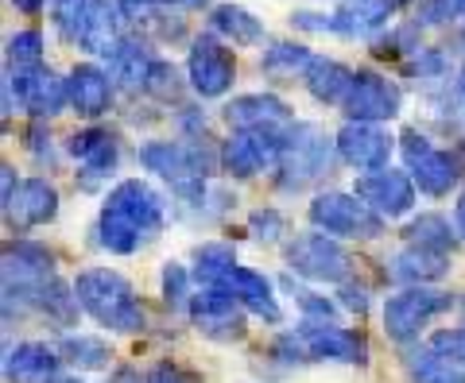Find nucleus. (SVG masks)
I'll use <instances>...</instances> for the list:
<instances>
[{
  "instance_id": "f257e3e1",
  "label": "nucleus",
  "mask_w": 465,
  "mask_h": 383,
  "mask_svg": "<svg viewBox=\"0 0 465 383\" xmlns=\"http://www.w3.org/2000/svg\"><path fill=\"white\" fill-rule=\"evenodd\" d=\"M74 294H78V306L94 321H101L105 329H116V333H133L143 326V306L136 299L133 283L113 271V268H90L82 271L74 283Z\"/></svg>"
},
{
  "instance_id": "f03ea898",
  "label": "nucleus",
  "mask_w": 465,
  "mask_h": 383,
  "mask_svg": "<svg viewBox=\"0 0 465 383\" xmlns=\"http://www.w3.org/2000/svg\"><path fill=\"white\" fill-rule=\"evenodd\" d=\"M275 357L283 360H333V364H365V337L333 326V321H302L299 329L275 337Z\"/></svg>"
},
{
  "instance_id": "7ed1b4c3",
  "label": "nucleus",
  "mask_w": 465,
  "mask_h": 383,
  "mask_svg": "<svg viewBox=\"0 0 465 383\" xmlns=\"http://www.w3.org/2000/svg\"><path fill=\"white\" fill-rule=\"evenodd\" d=\"M333 147H338V140H330L318 124H291L280 155V186L302 190L314 179H322L333 163Z\"/></svg>"
},
{
  "instance_id": "20e7f679",
  "label": "nucleus",
  "mask_w": 465,
  "mask_h": 383,
  "mask_svg": "<svg viewBox=\"0 0 465 383\" xmlns=\"http://www.w3.org/2000/svg\"><path fill=\"white\" fill-rule=\"evenodd\" d=\"M54 279V256L43 244L20 241L5 252V306H35L43 287Z\"/></svg>"
},
{
  "instance_id": "39448f33",
  "label": "nucleus",
  "mask_w": 465,
  "mask_h": 383,
  "mask_svg": "<svg viewBox=\"0 0 465 383\" xmlns=\"http://www.w3.org/2000/svg\"><path fill=\"white\" fill-rule=\"evenodd\" d=\"M311 225L322 229L326 237H361V241H372L384 232V217H376L365 201L357 194H338V190H330V194H318L311 201Z\"/></svg>"
},
{
  "instance_id": "423d86ee",
  "label": "nucleus",
  "mask_w": 465,
  "mask_h": 383,
  "mask_svg": "<svg viewBox=\"0 0 465 383\" xmlns=\"http://www.w3.org/2000/svg\"><path fill=\"white\" fill-rule=\"evenodd\" d=\"M140 163L143 171L167 179L174 190L202 182L213 171V155L202 143H183V140H152L140 147Z\"/></svg>"
},
{
  "instance_id": "0eeeda50",
  "label": "nucleus",
  "mask_w": 465,
  "mask_h": 383,
  "mask_svg": "<svg viewBox=\"0 0 465 383\" xmlns=\"http://www.w3.org/2000/svg\"><path fill=\"white\" fill-rule=\"evenodd\" d=\"M450 306H454V299H450L446 290L407 287V290L391 294V299L384 302V333L391 337V341H400V345H411L415 337L423 333L427 321L446 314Z\"/></svg>"
},
{
  "instance_id": "6e6552de",
  "label": "nucleus",
  "mask_w": 465,
  "mask_h": 383,
  "mask_svg": "<svg viewBox=\"0 0 465 383\" xmlns=\"http://www.w3.org/2000/svg\"><path fill=\"white\" fill-rule=\"evenodd\" d=\"M5 105H8V113H12V105H20L32 116H54V113H63V105H70L66 78H58L51 66H27V70L8 66Z\"/></svg>"
},
{
  "instance_id": "1a4fd4ad",
  "label": "nucleus",
  "mask_w": 465,
  "mask_h": 383,
  "mask_svg": "<svg viewBox=\"0 0 465 383\" xmlns=\"http://www.w3.org/2000/svg\"><path fill=\"white\" fill-rule=\"evenodd\" d=\"M287 268L314 283H341L349 275V252L326 232H302L287 244Z\"/></svg>"
},
{
  "instance_id": "9d476101",
  "label": "nucleus",
  "mask_w": 465,
  "mask_h": 383,
  "mask_svg": "<svg viewBox=\"0 0 465 383\" xmlns=\"http://www.w3.org/2000/svg\"><path fill=\"white\" fill-rule=\"evenodd\" d=\"M400 140H403L400 147H403L407 171H411V182L430 198L450 194L454 182H458V163L454 159H450L446 152H439V147H434L423 132H415V128H407Z\"/></svg>"
},
{
  "instance_id": "9b49d317",
  "label": "nucleus",
  "mask_w": 465,
  "mask_h": 383,
  "mask_svg": "<svg viewBox=\"0 0 465 383\" xmlns=\"http://www.w3.org/2000/svg\"><path fill=\"white\" fill-rule=\"evenodd\" d=\"M287 132H268V128H249V132H232L222 147V167L237 179H252V174L280 167Z\"/></svg>"
},
{
  "instance_id": "f8f14e48",
  "label": "nucleus",
  "mask_w": 465,
  "mask_h": 383,
  "mask_svg": "<svg viewBox=\"0 0 465 383\" xmlns=\"http://www.w3.org/2000/svg\"><path fill=\"white\" fill-rule=\"evenodd\" d=\"M186 78H191L198 97H222L232 90L237 63H232L229 47H222V39L198 35L191 43V58H186Z\"/></svg>"
},
{
  "instance_id": "ddd939ff",
  "label": "nucleus",
  "mask_w": 465,
  "mask_h": 383,
  "mask_svg": "<svg viewBox=\"0 0 465 383\" xmlns=\"http://www.w3.org/2000/svg\"><path fill=\"white\" fill-rule=\"evenodd\" d=\"M403 105V93L396 82L381 78L372 70H357L353 78V90L345 97V116L349 121H361V124H381V121H391Z\"/></svg>"
},
{
  "instance_id": "4468645a",
  "label": "nucleus",
  "mask_w": 465,
  "mask_h": 383,
  "mask_svg": "<svg viewBox=\"0 0 465 383\" xmlns=\"http://www.w3.org/2000/svg\"><path fill=\"white\" fill-rule=\"evenodd\" d=\"M191 321L210 341H241L244 337L241 302L232 299V294H225L222 287H206V290L191 294Z\"/></svg>"
},
{
  "instance_id": "2eb2a0df",
  "label": "nucleus",
  "mask_w": 465,
  "mask_h": 383,
  "mask_svg": "<svg viewBox=\"0 0 465 383\" xmlns=\"http://www.w3.org/2000/svg\"><path fill=\"white\" fill-rule=\"evenodd\" d=\"M353 194L369 205V210L376 217H403V213H411V205H415V182L407 179V174L400 171H372V174H361L357 186H353Z\"/></svg>"
},
{
  "instance_id": "dca6fc26",
  "label": "nucleus",
  "mask_w": 465,
  "mask_h": 383,
  "mask_svg": "<svg viewBox=\"0 0 465 383\" xmlns=\"http://www.w3.org/2000/svg\"><path fill=\"white\" fill-rule=\"evenodd\" d=\"M66 152L82 163V186L94 190L97 182H105L109 174L116 171V155H121V143H116L113 132L105 128H82L66 140Z\"/></svg>"
},
{
  "instance_id": "f3484780",
  "label": "nucleus",
  "mask_w": 465,
  "mask_h": 383,
  "mask_svg": "<svg viewBox=\"0 0 465 383\" xmlns=\"http://www.w3.org/2000/svg\"><path fill=\"white\" fill-rule=\"evenodd\" d=\"M105 210L113 213H121L128 217L133 225L143 232V237H152V232L163 229V198L155 194V190L148 182H140V179H124V182H116L109 190V198H105Z\"/></svg>"
},
{
  "instance_id": "a211bd4d",
  "label": "nucleus",
  "mask_w": 465,
  "mask_h": 383,
  "mask_svg": "<svg viewBox=\"0 0 465 383\" xmlns=\"http://www.w3.org/2000/svg\"><path fill=\"white\" fill-rule=\"evenodd\" d=\"M333 140H338V155L357 171H384L391 159V136L381 124L349 121Z\"/></svg>"
},
{
  "instance_id": "6ab92c4d",
  "label": "nucleus",
  "mask_w": 465,
  "mask_h": 383,
  "mask_svg": "<svg viewBox=\"0 0 465 383\" xmlns=\"http://www.w3.org/2000/svg\"><path fill=\"white\" fill-rule=\"evenodd\" d=\"M58 213V190L47 179H24L5 198V221L12 229H39Z\"/></svg>"
},
{
  "instance_id": "aec40b11",
  "label": "nucleus",
  "mask_w": 465,
  "mask_h": 383,
  "mask_svg": "<svg viewBox=\"0 0 465 383\" xmlns=\"http://www.w3.org/2000/svg\"><path fill=\"white\" fill-rule=\"evenodd\" d=\"M66 93H70V109L78 116L97 121V116H105L113 105V78H109V70L82 63L66 74Z\"/></svg>"
},
{
  "instance_id": "412c9836",
  "label": "nucleus",
  "mask_w": 465,
  "mask_h": 383,
  "mask_svg": "<svg viewBox=\"0 0 465 383\" xmlns=\"http://www.w3.org/2000/svg\"><path fill=\"white\" fill-rule=\"evenodd\" d=\"M225 121L232 124V132H249V128H268V132H287L291 124V109L280 97L272 93H244L232 97L225 105Z\"/></svg>"
},
{
  "instance_id": "4be33fe9",
  "label": "nucleus",
  "mask_w": 465,
  "mask_h": 383,
  "mask_svg": "<svg viewBox=\"0 0 465 383\" xmlns=\"http://www.w3.org/2000/svg\"><path fill=\"white\" fill-rule=\"evenodd\" d=\"M225 294H232V299H237L244 310H252L256 318H264V321H283V310H280V302H275V294H272V279L268 275H260V271H252V268H232L222 283Z\"/></svg>"
},
{
  "instance_id": "5701e85b",
  "label": "nucleus",
  "mask_w": 465,
  "mask_h": 383,
  "mask_svg": "<svg viewBox=\"0 0 465 383\" xmlns=\"http://www.w3.org/2000/svg\"><path fill=\"white\" fill-rule=\"evenodd\" d=\"M5 376L8 383H54L58 352L43 341H20L5 352Z\"/></svg>"
},
{
  "instance_id": "b1692460",
  "label": "nucleus",
  "mask_w": 465,
  "mask_h": 383,
  "mask_svg": "<svg viewBox=\"0 0 465 383\" xmlns=\"http://www.w3.org/2000/svg\"><path fill=\"white\" fill-rule=\"evenodd\" d=\"M407 0H345L333 12V32L338 35H376Z\"/></svg>"
},
{
  "instance_id": "393cba45",
  "label": "nucleus",
  "mask_w": 465,
  "mask_h": 383,
  "mask_svg": "<svg viewBox=\"0 0 465 383\" xmlns=\"http://www.w3.org/2000/svg\"><path fill=\"white\" fill-rule=\"evenodd\" d=\"M121 20H124V8L121 0H90V12H85V27H82V39L78 47L90 51V54H113V47L121 43Z\"/></svg>"
},
{
  "instance_id": "a878e982",
  "label": "nucleus",
  "mask_w": 465,
  "mask_h": 383,
  "mask_svg": "<svg viewBox=\"0 0 465 383\" xmlns=\"http://www.w3.org/2000/svg\"><path fill=\"white\" fill-rule=\"evenodd\" d=\"M353 78H357V70H349L338 58H318V54L311 58L307 74H302L307 93L314 101H322V105H345L349 90H353Z\"/></svg>"
},
{
  "instance_id": "bb28decb",
  "label": "nucleus",
  "mask_w": 465,
  "mask_h": 383,
  "mask_svg": "<svg viewBox=\"0 0 465 383\" xmlns=\"http://www.w3.org/2000/svg\"><path fill=\"white\" fill-rule=\"evenodd\" d=\"M105 63H109V78L116 85H124V90H133V93L148 90V74L155 66V58L148 54V47H143L140 39H121Z\"/></svg>"
},
{
  "instance_id": "cd10ccee",
  "label": "nucleus",
  "mask_w": 465,
  "mask_h": 383,
  "mask_svg": "<svg viewBox=\"0 0 465 383\" xmlns=\"http://www.w3.org/2000/svg\"><path fill=\"white\" fill-rule=\"evenodd\" d=\"M450 271V260L442 252H427V248H411L407 244L403 252L391 256V275L407 287H423V283H439V279Z\"/></svg>"
},
{
  "instance_id": "c85d7f7f",
  "label": "nucleus",
  "mask_w": 465,
  "mask_h": 383,
  "mask_svg": "<svg viewBox=\"0 0 465 383\" xmlns=\"http://www.w3.org/2000/svg\"><path fill=\"white\" fill-rule=\"evenodd\" d=\"M210 27L222 39H229L232 47H252V43L264 39V24L241 5H217L210 12Z\"/></svg>"
},
{
  "instance_id": "c756f323",
  "label": "nucleus",
  "mask_w": 465,
  "mask_h": 383,
  "mask_svg": "<svg viewBox=\"0 0 465 383\" xmlns=\"http://www.w3.org/2000/svg\"><path fill=\"white\" fill-rule=\"evenodd\" d=\"M403 368L411 383H465V372L458 364H450L446 357H439L430 345L427 349H411L403 357Z\"/></svg>"
},
{
  "instance_id": "7c9ffc66",
  "label": "nucleus",
  "mask_w": 465,
  "mask_h": 383,
  "mask_svg": "<svg viewBox=\"0 0 465 383\" xmlns=\"http://www.w3.org/2000/svg\"><path fill=\"white\" fill-rule=\"evenodd\" d=\"M311 51L302 47V43H272V47L264 51V58H260V70L268 74V78L275 82H291V78H302L311 66Z\"/></svg>"
},
{
  "instance_id": "2f4dec72",
  "label": "nucleus",
  "mask_w": 465,
  "mask_h": 383,
  "mask_svg": "<svg viewBox=\"0 0 465 383\" xmlns=\"http://www.w3.org/2000/svg\"><path fill=\"white\" fill-rule=\"evenodd\" d=\"M143 241V232L133 225L128 217L113 213V210H101V221H97V244L105 248V252H116V256H128L136 252Z\"/></svg>"
},
{
  "instance_id": "473e14b6",
  "label": "nucleus",
  "mask_w": 465,
  "mask_h": 383,
  "mask_svg": "<svg viewBox=\"0 0 465 383\" xmlns=\"http://www.w3.org/2000/svg\"><path fill=\"white\" fill-rule=\"evenodd\" d=\"M403 237L411 248H427V252H450L454 248V232H450V221L439 213H419L411 225L403 229Z\"/></svg>"
},
{
  "instance_id": "72a5a7b5",
  "label": "nucleus",
  "mask_w": 465,
  "mask_h": 383,
  "mask_svg": "<svg viewBox=\"0 0 465 383\" xmlns=\"http://www.w3.org/2000/svg\"><path fill=\"white\" fill-rule=\"evenodd\" d=\"M232 268H237V252H232L229 244L210 241V244L194 248V279L202 287H217Z\"/></svg>"
},
{
  "instance_id": "f704fd0d",
  "label": "nucleus",
  "mask_w": 465,
  "mask_h": 383,
  "mask_svg": "<svg viewBox=\"0 0 465 383\" xmlns=\"http://www.w3.org/2000/svg\"><path fill=\"white\" fill-rule=\"evenodd\" d=\"M58 352H63V360L82 368V372H97V368L109 364V345L101 341V337H90V333H66Z\"/></svg>"
},
{
  "instance_id": "c9c22d12",
  "label": "nucleus",
  "mask_w": 465,
  "mask_h": 383,
  "mask_svg": "<svg viewBox=\"0 0 465 383\" xmlns=\"http://www.w3.org/2000/svg\"><path fill=\"white\" fill-rule=\"evenodd\" d=\"M39 310L47 314V318H54L58 326H70V321L78 318V294H74V287H66V283H58V279H51L47 287H43V294H39Z\"/></svg>"
},
{
  "instance_id": "e433bc0d",
  "label": "nucleus",
  "mask_w": 465,
  "mask_h": 383,
  "mask_svg": "<svg viewBox=\"0 0 465 383\" xmlns=\"http://www.w3.org/2000/svg\"><path fill=\"white\" fill-rule=\"evenodd\" d=\"M51 12H54L58 35L78 47L82 27H85V12H90V0H51Z\"/></svg>"
},
{
  "instance_id": "4c0bfd02",
  "label": "nucleus",
  "mask_w": 465,
  "mask_h": 383,
  "mask_svg": "<svg viewBox=\"0 0 465 383\" xmlns=\"http://www.w3.org/2000/svg\"><path fill=\"white\" fill-rule=\"evenodd\" d=\"M8 66H12V70L43 66V35L35 32V27H27V32L8 35Z\"/></svg>"
},
{
  "instance_id": "58836bf2",
  "label": "nucleus",
  "mask_w": 465,
  "mask_h": 383,
  "mask_svg": "<svg viewBox=\"0 0 465 383\" xmlns=\"http://www.w3.org/2000/svg\"><path fill=\"white\" fill-rule=\"evenodd\" d=\"M381 58H400V54H407V51H423L419 47V24H407V27H396L391 35H381L376 39V47H372Z\"/></svg>"
},
{
  "instance_id": "ea45409f",
  "label": "nucleus",
  "mask_w": 465,
  "mask_h": 383,
  "mask_svg": "<svg viewBox=\"0 0 465 383\" xmlns=\"http://www.w3.org/2000/svg\"><path fill=\"white\" fill-rule=\"evenodd\" d=\"M430 349L439 352V357H446L450 364H458L465 372V326L461 329H439L430 337Z\"/></svg>"
},
{
  "instance_id": "a19ab883",
  "label": "nucleus",
  "mask_w": 465,
  "mask_h": 383,
  "mask_svg": "<svg viewBox=\"0 0 465 383\" xmlns=\"http://www.w3.org/2000/svg\"><path fill=\"white\" fill-rule=\"evenodd\" d=\"M179 70H174L171 63H159L155 58V66L148 74V93L159 97V101H171V97H179Z\"/></svg>"
},
{
  "instance_id": "79ce46f5",
  "label": "nucleus",
  "mask_w": 465,
  "mask_h": 383,
  "mask_svg": "<svg viewBox=\"0 0 465 383\" xmlns=\"http://www.w3.org/2000/svg\"><path fill=\"white\" fill-rule=\"evenodd\" d=\"M191 294V271L183 263H167L163 268V302L167 306H183Z\"/></svg>"
},
{
  "instance_id": "37998d69",
  "label": "nucleus",
  "mask_w": 465,
  "mask_h": 383,
  "mask_svg": "<svg viewBox=\"0 0 465 383\" xmlns=\"http://www.w3.org/2000/svg\"><path fill=\"white\" fill-rule=\"evenodd\" d=\"M249 229H252V237L256 241H280V232H287V221H283V213H275V210H256L252 217H249Z\"/></svg>"
},
{
  "instance_id": "c03bdc74",
  "label": "nucleus",
  "mask_w": 465,
  "mask_h": 383,
  "mask_svg": "<svg viewBox=\"0 0 465 383\" xmlns=\"http://www.w3.org/2000/svg\"><path fill=\"white\" fill-rule=\"evenodd\" d=\"M419 24H446L454 16H465V0H423V12H419Z\"/></svg>"
},
{
  "instance_id": "a18cd8bd",
  "label": "nucleus",
  "mask_w": 465,
  "mask_h": 383,
  "mask_svg": "<svg viewBox=\"0 0 465 383\" xmlns=\"http://www.w3.org/2000/svg\"><path fill=\"white\" fill-rule=\"evenodd\" d=\"M411 78H423V82L446 78V58H442V51H415V58H411Z\"/></svg>"
},
{
  "instance_id": "49530a36",
  "label": "nucleus",
  "mask_w": 465,
  "mask_h": 383,
  "mask_svg": "<svg viewBox=\"0 0 465 383\" xmlns=\"http://www.w3.org/2000/svg\"><path fill=\"white\" fill-rule=\"evenodd\" d=\"M143 383H202L194 372H186L183 364H171V360H163V364H155L152 372H148V379Z\"/></svg>"
},
{
  "instance_id": "de8ad7c7",
  "label": "nucleus",
  "mask_w": 465,
  "mask_h": 383,
  "mask_svg": "<svg viewBox=\"0 0 465 383\" xmlns=\"http://www.w3.org/2000/svg\"><path fill=\"white\" fill-rule=\"evenodd\" d=\"M295 299L302 306V314H307V321H330L333 318V302L318 299L314 290H295Z\"/></svg>"
},
{
  "instance_id": "09e8293b",
  "label": "nucleus",
  "mask_w": 465,
  "mask_h": 383,
  "mask_svg": "<svg viewBox=\"0 0 465 383\" xmlns=\"http://www.w3.org/2000/svg\"><path fill=\"white\" fill-rule=\"evenodd\" d=\"M341 306L353 314H365L369 310V290L365 287H341Z\"/></svg>"
},
{
  "instance_id": "8fccbe9b",
  "label": "nucleus",
  "mask_w": 465,
  "mask_h": 383,
  "mask_svg": "<svg viewBox=\"0 0 465 383\" xmlns=\"http://www.w3.org/2000/svg\"><path fill=\"white\" fill-rule=\"evenodd\" d=\"M152 5H159V8H202L206 0H152Z\"/></svg>"
},
{
  "instance_id": "3c124183",
  "label": "nucleus",
  "mask_w": 465,
  "mask_h": 383,
  "mask_svg": "<svg viewBox=\"0 0 465 383\" xmlns=\"http://www.w3.org/2000/svg\"><path fill=\"white\" fill-rule=\"evenodd\" d=\"M109 383H140V372H136V368H116Z\"/></svg>"
},
{
  "instance_id": "603ef678",
  "label": "nucleus",
  "mask_w": 465,
  "mask_h": 383,
  "mask_svg": "<svg viewBox=\"0 0 465 383\" xmlns=\"http://www.w3.org/2000/svg\"><path fill=\"white\" fill-rule=\"evenodd\" d=\"M12 5H16V8L24 12V16H35V12L43 8V0H12Z\"/></svg>"
},
{
  "instance_id": "864d4df0",
  "label": "nucleus",
  "mask_w": 465,
  "mask_h": 383,
  "mask_svg": "<svg viewBox=\"0 0 465 383\" xmlns=\"http://www.w3.org/2000/svg\"><path fill=\"white\" fill-rule=\"evenodd\" d=\"M458 232L465 237V194H461V201H458Z\"/></svg>"
},
{
  "instance_id": "5fc2aeb1",
  "label": "nucleus",
  "mask_w": 465,
  "mask_h": 383,
  "mask_svg": "<svg viewBox=\"0 0 465 383\" xmlns=\"http://www.w3.org/2000/svg\"><path fill=\"white\" fill-rule=\"evenodd\" d=\"M454 85H458V93L465 97V63H461V70H458V78H454Z\"/></svg>"
},
{
  "instance_id": "6e6d98bb",
  "label": "nucleus",
  "mask_w": 465,
  "mask_h": 383,
  "mask_svg": "<svg viewBox=\"0 0 465 383\" xmlns=\"http://www.w3.org/2000/svg\"><path fill=\"white\" fill-rule=\"evenodd\" d=\"M458 43H461V47H465V24H461V32H458Z\"/></svg>"
},
{
  "instance_id": "4d7b16f0",
  "label": "nucleus",
  "mask_w": 465,
  "mask_h": 383,
  "mask_svg": "<svg viewBox=\"0 0 465 383\" xmlns=\"http://www.w3.org/2000/svg\"><path fill=\"white\" fill-rule=\"evenodd\" d=\"M63 383H82V379H63Z\"/></svg>"
}]
</instances>
